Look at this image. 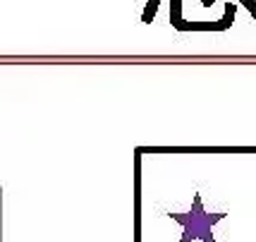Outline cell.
I'll use <instances>...</instances> for the list:
<instances>
[{
	"instance_id": "cell-6",
	"label": "cell",
	"mask_w": 256,
	"mask_h": 242,
	"mask_svg": "<svg viewBox=\"0 0 256 242\" xmlns=\"http://www.w3.org/2000/svg\"><path fill=\"white\" fill-rule=\"evenodd\" d=\"M240 3H242V5H244L246 10L252 12V17L256 20V0H240Z\"/></svg>"
},
{
	"instance_id": "cell-5",
	"label": "cell",
	"mask_w": 256,
	"mask_h": 242,
	"mask_svg": "<svg viewBox=\"0 0 256 242\" xmlns=\"http://www.w3.org/2000/svg\"><path fill=\"white\" fill-rule=\"evenodd\" d=\"M234 10H237V5H232V3H228V5H225V15H223V24H225V27H230V24H232Z\"/></svg>"
},
{
	"instance_id": "cell-7",
	"label": "cell",
	"mask_w": 256,
	"mask_h": 242,
	"mask_svg": "<svg viewBox=\"0 0 256 242\" xmlns=\"http://www.w3.org/2000/svg\"><path fill=\"white\" fill-rule=\"evenodd\" d=\"M201 3H204L206 8H211V5H213V0H201Z\"/></svg>"
},
{
	"instance_id": "cell-1",
	"label": "cell",
	"mask_w": 256,
	"mask_h": 242,
	"mask_svg": "<svg viewBox=\"0 0 256 242\" xmlns=\"http://www.w3.org/2000/svg\"><path fill=\"white\" fill-rule=\"evenodd\" d=\"M170 218H175L178 223L184 225V237L180 242H190V240H204V242H216L211 235V225L223 218V213H204L201 211V199H194V211L192 213H170Z\"/></svg>"
},
{
	"instance_id": "cell-2",
	"label": "cell",
	"mask_w": 256,
	"mask_h": 242,
	"mask_svg": "<svg viewBox=\"0 0 256 242\" xmlns=\"http://www.w3.org/2000/svg\"><path fill=\"white\" fill-rule=\"evenodd\" d=\"M175 29H180V32H223V29H228L223 24V20L220 22H182L175 24Z\"/></svg>"
},
{
	"instance_id": "cell-3",
	"label": "cell",
	"mask_w": 256,
	"mask_h": 242,
	"mask_svg": "<svg viewBox=\"0 0 256 242\" xmlns=\"http://www.w3.org/2000/svg\"><path fill=\"white\" fill-rule=\"evenodd\" d=\"M170 20L172 27L182 22V0H170Z\"/></svg>"
},
{
	"instance_id": "cell-4",
	"label": "cell",
	"mask_w": 256,
	"mask_h": 242,
	"mask_svg": "<svg viewBox=\"0 0 256 242\" xmlns=\"http://www.w3.org/2000/svg\"><path fill=\"white\" fill-rule=\"evenodd\" d=\"M158 3H160V0H148V5H146L144 15H142V22H144V24H148L151 20H154V15L158 12Z\"/></svg>"
}]
</instances>
